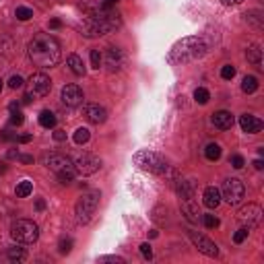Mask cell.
<instances>
[{"label": "cell", "mask_w": 264, "mask_h": 264, "mask_svg": "<svg viewBox=\"0 0 264 264\" xmlns=\"http://www.w3.org/2000/svg\"><path fill=\"white\" fill-rule=\"evenodd\" d=\"M27 52H29L31 62L35 66H40V68H52V66H56L58 62H60V58H62L60 42L50 33L35 35L33 40L29 42Z\"/></svg>", "instance_id": "1"}, {"label": "cell", "mask_w": 264, "mask_h": 264, "mask_svg": "<svg viewBox=\"0 0 264 264\" xmlns=\"http://www.w3.org/2000/svg\"><path fill=\"white\" fill-rule=\"evenodd\" d=\"M120 25H122L120 13H116L114 8L99 6L97 11H91L83 19L81 31H83L85 37H101V35L112 33L114 29H118Z\"/></svg>", "instance_id": "2"}, {"label": "cell", "mask_w": 264, "mask_h": 264, "mask_svg": "<svg viewBox=\"0 0 264 264\" xmlns=\"http://www.w3.org/2000/svg\"><path fill=\"white\" fill-rule=\"evenodd\" d=\"M209 50V44L204 37L200 35H192V37H184L175 44L169 54H168V60L169 64H186V62H194L202 58Z\"/></svg>", "instance_id": "3"}, {"label": "cell", "mask_w": 264, "mask_h": 264, "mask_svg": "<svg viewBox=\"0 0 264 264\" xmlns=\"http://www.w3.org/2000/svg\"><path fill=\"white\" fill-rule=\"evenodd\" d=\"M46 165L58 175V180H60L62 184H71L74 180V175H76L74 161L71 157H66V155H58V153L48 155Z\"/></svg>", "instance_id": "4"}, {"label": "cell", "mask_w": 264, "mask_h": 264, "mask_svg": "<svg viewBox=\"0 0 264 264\" xmlns=\"http://www.w3.org/2000/svg\"><path fill=\"white\" fill-rule=\"evenodd\" d=\"M99 198H101V192L99 190H89L85 192L83 196L76 200V207H74V213H76V219L79 223H89L91 217L95 215L97 207H99Z\"/></svg>", "instance_id": "5"}, {"label": "cell", "mask_w": 264, "mask_h": 264, "mask_svg": "<svg viewBox=\"0 0 264 264\" xmlns=\"http://www.w3.org/2000/svg\"><path fill=\"white\" fill-rule=\"evenodd\" d=\"M134 163L139 165L141 169L157 173V175H163V173L169 171L168 161H165L159 153H153V151H139L134 155Z\"/></svg>", "instance_id": "6"}, {"label": "cell", "mask_w": 264, "mask_h": 264, "mask_svg": "<svg viewBox=\"0 0 264 264\" xmlns=\"http://www.w3.org/2000/svg\"><path fill=\"white\" fill-rule=\"evenodd\" d=\"M11 238L19 243H33L40 238V227L29 219H17L11 225Z\"/></svg>", "instance_id": "7"}, {"label": "cell", "mask_w": 264, "mask_h": 264, "mask_svg": "<svg viewBox=\"0 0 264 264\" xmlns=\"http://www.w3.org/2000/svg\"><path fill=\"white\" fill-rule=\"evenodd\" d=\"M29 95L33 97V99H42V97H46L48 93H50L52 89V81L50 76L44 74V72H33L31 76H29Z\"/></svg>", "instance_id": "8"}, {"label": "cell", "mask_w": 264, "mask_h": 264, "mask_svg": "<svg viewBox=\"0 0 264 264\" xmlns=\"http://www.w3.org/2000/svg\"><path fill=\"white\" fill-rule=\"evenodd\" d=\"M243 194H246V188H243L241 180L227 178V180L223 182V198L227 200L229 204H238L243 198Z\"/></svg>", "instance_id": "9"}, {"label": "cell", "mask_w": 264, "mask_h": 264, "mask_svg": "<svg viewBox=\"0 0 264 264\" xmlns=\"http://www.w3.org/2000/svg\"><path fill=\"white\" fill-rule=\"evenodd\" d=\"M99 168H101V159L97 157V155H91V153H85L74 161V169L81 175H91L95 171H99Z\"/></svg>", "instance_id": "10"}, {"label": "cell", "mask_w": 264, "mask_h": 264, "mask_svg": "<svg viewBox=\"0 0 264 264\" xmlns=\"http://www.w3.org/2000/svg\"><path fill=\"white\" fill-rule=\"evenodd\" d=\"M238 219L246 225V229H252V227H256V225H260L262 209L258 207V204H248V207H241L240 213H238Z\"/></svg>", "instance_id": "11"}, {"label": "cell", "mask_w": 264, "mask_h": 264, "mask_svg": "<svg viewBox=\"0 0 264 264\" xmlns=\"http://www.w3.org/2000/svg\"><path fill=\"white\" fill-rule=\"evenodd\" d=\"M188 236H190L192 243H194V246H196L202 254H207V256H211V258L219 256V248H217V243H215V241H211L209 238L200 236V233H196V231H190Z\"/></svg>", "instance_id": "12"}, {"label": "cell", "mask_w": 264, "mask_h": 264, "mask_svg": "<svg viewBox=\"0 0 264 264\" xmlns=\"http://www.w3.org/2000/svg\"><path fill=\"white\" fill-rule=\"evenodd\" d=\"M62 103L68 105V107H76V105H81L83 103V89L79 85H66L62 87Z\"/></svg>", "instance_id": "13"}, {"label": "cell", "mask_w": 264, "mask_h": 264, "mask_svg": "<svg viewBox=\"0 0 264 264\" xmlns=\"http://www.w3.org/2000/svg\"><path fill=\"white\" fill-rule=\"evenodd\" d=\"M83 112H85V118L89 120L91 124H103L107 120V112L99 103H87Z\"/></svg>", "instance_id": "14"}, {"label": "cell", "mask_w": 264, "mask_h": 264, "mask_svg": "<svg viewBox=\"0 0 264 264\" xmlns=\"http://www.w3.org/2000/svg\"><path fill=\"white\" fill-rule=\"evenodd\" d=\"M105 66L110 68L112 72L120 71V68L124 66V54H122V50H118V48H107V50H105Z\"/></svg>", "instance_id": "15"}, {"label": "cell", "mask_w": 264, "mask_h": 264, "mask_svg": "<svg viewBox=\"0 0 264 264\" xmlns=\"http://www.w3.org/2000/svg\"><path fill=\"white\" fill-rule=\"evenodd\" d=\"M240 126H241V130L243 132H248V134H256L262 130V120H258L256 116H250V114H243L240 116Z\"/></svg>", "instance_id": "16"}, {"label": "cell", "mask_w": 264, "mask_h": 264, "mask_svg": "<svg viewBox=\"0 0 264 264\" xmlns=\"http://www.w3.org/2000/svg\"><path fill=\"white\" fill-rule=\"evenodd\" d=\"M233 114L231 112H225V110H219V112H215L213 114V124L217 126L219 130H229L231 126H233Z\"/></svg>", "instance_id": "17"}, {"label": "cell", "mask_w": 264, "mask_h": 264, "mask_svg": "<svg viewBox=\"0 0 264 264\" xmlns=\"http://www.w3.org/2000/svg\"><path fill=\"white\" fill-rule=\"evenodd\" d=\"M202 202H204V207L207 209H217L221 204V192L215 188V186H209V188L204 190V194H202Z\"/></svg>", "instance_id": "18"}, {"label": "cell", "mask_w": 264, "mask_h": 264, "mask_svg": "<svg viewBox=\"0 0 264 264\" xmlns=\"http://www.w3.org/2000/svg\"><path fill=\"white\" fill-rule=\"evenodd\" d=\"M173 184H175V192L180 194V198H192V196H194V182H192V180H182V178H178Z\"/></svg>", "instance_id": "19"}, {"label": "cell", "mask_w": 264, "mask_h": 264, "mask_svg": "<svg viewBox=\"0 0 264 264\" xmlns=\"http://www.w3.org/2000/svg\"><path fill=\"white\" fill-rule=\"evenodd\" d=\"M182 213H184V217L188 219V221H192V223H196L198 221V207L192 202V198H184V202H182Z\"/></svg>", "instance_id": "20"}, {"label": "cell", "mask_w": 264, "mask_h": 264, "mask_svg": "<svg viewBox=\"0 0 264 264\" xmlns=\"http://www.w3.org/2000/svg\"><path fill=\"white\" fill-rule=\"evenodd\" d=\"M246 58H248V62H252L256 68H262V50H260V46H250L248 52H246Z\"/></svg>", "instance_id": "21"}, {"label": "cell", "mask_w": 264, "mask_h": 264, "mask_svg": "<svg viewBox=\"0 0 264 264\" xmlns=\"http://www.w3.org/2000/svg\"><path fill=\"white\" fill-rule=\"evenodd\" d=\"M66 64L71 66V71L76 74V76H83L85 74V64H83V60L76 54H71L68 56V60H66Z\"/></svg>", "instance_id": "22"}, {"label": "cell", "mask_w": 264, "mask_h": 264, "mask_svg": "<svg viewBox=\"0 0 264 264\" xmlns=\"http://www.w3.org/2000/svg\"><path fill=\"white\" fill-rule=\"evenodd\" d=\"M13 50H15L13 37H8V35H2V37H0V54L6 56V58H11V56H13Z\"/></svg>", "instance_id": "23"}, {"label": "cell", "mask_w": 264, "mask_h": 264, "mask_svg": "<svg viewBox=\"0 0 264 264\" xmlns=\"http://www.w3.org/2000/svg\"><path fill=\"white\" fill-rule=\"evenodd\" d=\"M8 260H11V262H23V260H27L25 248H19V246L8 248Z\"/></svg>", "instance_id": "24"}, {"label": "cell", "mask_w": 264, "mask_h": 264, "mask_svg": "<svg viewBox=\"0 0 264 264\" xmlns=\"http://www.w3.org/2000/svg\"><path fill=\"white\" fill-rule=\"evenodd\" d=\"M258 89V79L256 76H243V81H241V91L243 93H254Z\"/></svg>", "instance_id": "25"}, {"label": "cell", "mask_w": 264, "mask_h": 264, "mask_svg": "<svg viewBox=\"0 0 264 264\" xmlns=\"http://www.w3.org/2000/svg\"><path fill=\"white\" fill-rule=\"evenodd\" d=\"M40 124L44 126V128H54V126H56V116L50 110H44L40 114Z\"/></svg>", "instance_id": "26"}, {"label": "cell", "mask_w": 264, "mask_h": 264, "mask_svg": "<svg viewBox=\"0 0 264 264\" xmlns=\"http://www.w3.org/2000/svg\"><path fill=\"white\" fill-rule=\"evenodd\" d=\"M31 192H33V184L29 182V180H23V182L17 184V196H19V198H25V196H29Z\"/></svg>", "instance_id": "27"}, {"label": "cell", "mask_w": 264, "mask_h": 264, "mask_svg": "<svg viewBox=\"0 0 264 264\" xmlns=\"http://www.w3.org/2000/svg\"><path fill=\"white\" fill-rule=\"evenodd\" d=\"M204 155H207L209 161H217L221 157V146L217 143H211V144H207V149H204Z\"/></svg>", "instance_id": "28"}, {"label": "cell", "mask_w": 264, "mask_h": 264, "mask_svg": "<svg viewBox=\"0 0 264 264\" xmlns=\"http://www.w3.org/2000/svg\"><path fill=\"white\" fill-rule=\"evenodd\" d=\"M248 23H250V25H254L256 29H262V27H264L262 13H260V11H252V13L248 15Z\"/></svg>", "instance_id": "29"}, {"label": "cell", "mask_w": 264, "mask_h": 264, "mask_svg": "<svg viewBox=\"0 0 264 264\" xmlns=\"http://www.w3.org/2000/svg\"><path fill=\"white\" fill-rule=\"evenodd\" d=\"M15 15H17L19 21H29V19L33 17V11H31V8H27V6H17Z\"/></svg>", "instance_id": "30"}, {"label": "cell", "mask_w": 264, "mask_h": 264, "mask_svg": "<svg viewBox=\"0 0 264 264\" xmlns=\"http://www.w3.org/2000/svg\"><path fill=\"white\" fill-rule=\"evenodd\" d=\"M194 99H196L200 105H204V103H207V101L211 99V95H209V91L204 89V87H198V89L194 91Z\"/></svg>", "instance_id": "31"}, {"label": "cell", "mask_w": 264, "mask_h": 264, "mask_svg": "<svg viewBox=\"0 0 264 264\" xmlns=\"http://www.w3.org/2000/svg\"><path fill=\"white\" fill-rule=\"evenodd\" d=\"M89 130H87V128H79V130H76L74 132V143L76 144H85V143H89Z\"/></svg>", "instance_id": "32"}, {"label": "cell", "mask_w": 264, "mask_h": 264, "mask_svg": "<svg viewBox=\"0 0 264 264\" xmlns=\"http://www.w3.org/2000/svg\"><path fill=\"white\" fill-rule=\"evenodd\" d=\"M202 223H204V227H209V229L219 227V219L215 217V215H202Z\"/></svg>", "instance_id": "33"}, {"label": "cell", "mask_w": 264, "mask_h": 264, "mask_svg": "<svg viewBox=\"0 0 264 264\" xmlns=\"http://www.w3.org/2000/svg\"><path fill=\"white\" fill-rule=\"evenodd\" d=\"M58 250H60V254H68L72 250V238H62L60 243H58Z\"/></svg>", "instance_id": "34"}, {"label": "cell", "mask_w": 264, "mask_h": 264, "mask_svg": "<svg viewBox=\"0 0 264 264\" xmlns=\"http://www.w3.org/2000/svg\"><path fill=\"white\" fill-rule=\"evenodd\" d=\"M221 76L225 81H229V79H233V76H236V68H233L231 64H225L223 68H221Z\"/></svg>", "instance_id": "35"}, {"label": "cell", "mask_w": 264, "mask_h": 264, "mask_svg": "<svg viewBox=\"0 0 264 264\" xmlns=\"http://www.w3.org/2000/svg\"><path fill=\"white\" fill-rule=\"evenodd\" d=\"M229 163H231L236 169H241L243 165H246V159H243L241 155H231V157H229Z\"/></svg>", "instance_id": "36"}, {"label": "cell", "mask_w": 264, "mask_h": 264, "mask_svg": "<svg viewBox=\"0 0 264 264\" xmlns=\"http://www.w3.org/2000/svg\"><path fill=\"white\" fill-rule=\"evenodd\" d=\"M8 87H11V89H21V87H23V79L19 74H13L11 81H8Z\"/></svg>", "instance_id": "37"}, {"label": "cell", "mask_w": 264, "mask_h": 264, "mask_svg": "<svg viewBox=\"0 0 264 264\" xmlns=\"http://www.w3.org/2000/svg\"><path fill=\"white\" fill-rule=\"evenodd\" d=\"M248 233H250V229H246V227H241L240 231H236V236H233V241L236 243H241L243 240L248 238Z\"/></svg>", "instance_id": "38"}, {"label": "cell", "mask_w": 264, "mask_h": 264, "mask_svg": "<svg viewBox=\"0 0 264 264\" xmlns=\"http://www.w3.org/2000/svg\"><path fill=\"white\" fill-rule=\"evenodd\" d=\"M99 64H101V54H99V50H91V66H93V68H99Z\"/></svg>", "instance_id": "39"}, {"label": "cell", "mask_w": 264, "mask_h": 264, "mask_svg": "<svg viewBox=\"0 0 264 264\" xmlns=\"http://www.w3.org/2000/svg\"><path fill=\"white\" fill-rule=\"evenodd\" d=\"M141 254H143L146 260H151V258H153V250H151L149 243H143V246H141Z\"/></svg>", "instance_id": "40"}, {"label": "cell", "mask_w": 264, "mask_h": 264, "mask_svg": "<svg viewBox=\"0 0 264 264\" xmlns=\"http://www.w3.org/2000/svg\"><path fill=\"white\" fill-rule=\"evenodd\" d=\"M99 262H118V264H124V258H120V256H101Z\"/></svg>", "instance_id": "41"}, {"label": "cell", "mask_w": 264, "mask_h": 264, "mask_svg": "<svg viewBox=\"0 0 264 264\" xmlns=\"http://www.w3.org/2000/svg\"><path fill=\"white\" fill-rule=\"evenodd\" d=\"M15 159H19L21 163H33V155H21V153H17Z\"/></svg>", "instance_id": "42"}, {"label": "cell", "mask_w": 264, "mask_h": 264, "mask_svg": "<svg viewBox=\"0 0 264 264\" xmlns=\"http://www.w3.org/2000/svg\"><path fill=\"white\" fill-rule=\"evenodd\" d=\"M54 141H58V143L66 141V132H64V130H56V132H54Z\"/></svg>", "instance_id": "43"}, {"label": "cell", "mask_w": 264, "mask_h": 264, "mask_svg": "<svg viewBox=\"0 0 264 264\" xmlns=\"http://www.w3.org/2000/svg\"><path fill=\"white\" fill-rule=\"evenodd\" d=\"M33 136L31 134H21V136H17V143H21V144H27L29 141H31Z\"/></svg>", "instance_id": "44"}, {"label": "cell", "mask_w": 264, "mask_h": 264, "mask_svg": "<svg viewBox=\"0 0 264 264\" xmlns=\"http://www.w3.org/2000/svg\"><path fill=\"white\" fill-rule=\"evenodd\" d=\"M116 4H118V0H103V2H101L103 8H114Z\"/></svg>", "instance_id": "45"}, {"label": "cell", "mask_w": 264, "mask_h": 264, "mask_svg": "<svg viewBox=\"0 0 264 264\" xmlns=\"http://www.w3.org/2000/svg\"><path fill=\"white\" fill-rule=\"evenodd\" d=\"M35 209H37V211H44V209H46V200H44V198H37V200H35Z\"/></svg>", "instance_id": "46"}, {"label": "cell", "mask_w": 264, "mask_h": 264, "mask_svg": "<svg viewBox=\"0 0 264 264\" xmlns=\"http://www.w3.org/2000/svg\"><path fill=\"white\" fill-rule=\"evenodd\" d=\"M50 27H52V29H60V27H62V21H60V19H52Z\"/></svg>", "instance_id": "47"}, {"label": "cell", "mask_w": 264, "mask_h": 264, "mask_svg": "<svg viewBox=\"0 0 264 264\" xmlns=\"http://www.w3.org/2000/svg\"><path fill=\"white\" fill-rule=\"evenodd\" d=\"M241 2V0H223V4L225 6H238Z\"/></svg>", "instance_id": "48"}, {"label": "cell", "mask_w": 264, "mask_h": 264, "mask_svg": "<svg viewBox=\"0 0 264 264\" xmlns=\"http://www.w3.org/2000/svg\"><path fill=\"white\" fill-rule=\"evenodd\" d=\"M31 101H33V97H31V95H29V93H27V95H23V99H21V103H25V105H27V103H31Z\"/></svg>", "instance_id": "49"}, {"label": "cell", "mask_w": 264, "mask_h": 264, "mask_svg": "<svg viewBox=\"0 0 264 264\" xmlns=\"http://www.w3.org/2000/svg\"><path fill=\"white\" fill-rule=\"evenodd\" d=\"M254 168H256V169H262V168H264L262 159H256V161H254Z\"/></svg>", "instance_id": "50"}, {"label": "cell", "mask_w": 264, "mask_h": 264, "mask_svg": "<svg viewBox=\"0 0 264 264\" xmlns=\"http://www.w3.org/2000/svg\"><path fill=\"white\" fill-rule=\"evenodd\" d=\"M0 91H2V81H0Z\"/></svg>", "instance_id": "51"}]
</instances>
